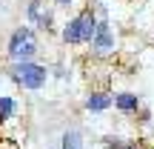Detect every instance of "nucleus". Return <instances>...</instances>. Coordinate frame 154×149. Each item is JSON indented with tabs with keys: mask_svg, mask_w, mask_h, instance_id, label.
<instances>
[{
	"mask_svg": "<svg viewBox=\"0 0 154 149\" xmlns=\"http://www.w3.org/2000/svg\"><path fill=\"white\" fill-rule=\"evenodd\" d=\"M60 149H83V132L80 129H66L60 141Z\"/></svg>",
	"mask_w": 154,
	"mask_h": 149,
	"instance_id": "obj_7",
	"label": "nucleus"
},
{
	"mask_svg": "<svg viewBox=\"0 0 154 149\" xmlns=\"http://www.w3.org/2000/svg\"><path fill=\"white\" fill-rule=\"evenodd\" d=\"M14 115H17V100L9 98V95H0V123L14 118Z\"/></svg>",
	"mask_w": 154,
	"mask_h": 149,
	"instance_id": "obj_8",
	"label": "nucleus"
},
{
	"mask_svg": "<svg viewBox=\"0 0 154 149\" xmlns=\"http://www.w3.org/2000/svg\"><path fill=\"white\" fill-rule=\"evenodd\" d=\"M37 26L49 32V29L54 26V11H51V9H43V11H40V20H37Z\"/></svg>",
	"mask_w": 154,
	"mask_h": 149,
	"instance_id": "obj_10",
	"label": "nucleus"
},
{
	"mask_svg": "<svg viewBox=\"0 0 154 149\" xmlns=\"http://www.w3.org/2000/svg\"><path fill=\"white\" fill-rule=\"evenodd\" d=\"M63 43H69V46L83 43V11L74 15L72 20H66V26H63Z\"/></svg>",
	"mask_w": 154,
	"mask_h": 149,
	"instance_id": "obj_5",
	"label": "nucleus"
},
{
	"mask_svg": "<svg viewBox=\"0 0 154 149\" xmlns=\"http://www.w3.org/2000/svg\"><path fill=\"white\" fill-rule=\"evenodd\" d=\"M40 11H43V0H32V3H29V9H26V17H29V23H34V26H37V20H40Z\"/></svg>",
	"mask_w": 154,
	"mask_h": 149,
	"instance_id": "obj_9",
	"label": "nucleus"
},
{
	"mask_svg": "<svg viewBox=\"0 0 154 149\" xmlns=\"http://www.w3.org/2000/svg\"><path fill=\"white\" fill-rule=\"evenodd\" d=\"M6 52H9L11 63L14 60H32V57L37 55V32H34L32 26H17L14 32H11V37H9Z\"/></svg>",
	"mask_w": 154,
	"mask_h": 149,
	"instance_id": "obj_2",
	"label": "nucleus"
},
{
	"mask_svg": "<svg viewBox=\"0 0 154 149\" xmlns=\"http://www.w3.org/2000/svg\"><path fill=\"white\" fill-rule=\"evenodd\" d=\"M54 3H57V6H63V9H69V6H72L74 0H54Z\"/></svg>",
	"mask_w": 154,
	"mask_h": 149,
	"instance_id": "obj_11",
	"label": "nucleus"
},
{
	"mask_svg": "<svg viewBox=\"0 0 154 149\" xmlns=\"http://www.w3.org/2000/svg\"><path fill=\"white\" fill-rule=\"evenodd\" d=\"M11 80L17 86L29 89V92H37L49 80V69L43 63H37V60H14L11 63Z\"/></svg>",
	"mask_w": 154,
	"mask_h": 149,
	"instance_id": "obj_1",
	"label": "nucleus"
},
{
	"mask_svg": "<svg viewBox=\"0 0 154 149\" xmlns=\"http://www.w3.org/2000/svg\"><path fill=\"white\" fill-rule=\"evenodd\" d=\"M114 46H117V37H114V32H111L109 17H100L94 40H91V49L97 52V55H109V52H114Z\"/></svg>",
	"mask_w": 154,
	"mask_h": 149,
	"instance_id": "obj_3",
	"label": "nucleus"
},
{
	"mask_svg": "<svg viewBox=\"0 0 154 149\" xmlns=\"http://www.w3.org/2000/svg\"><path fill=\"white\" fill-rule=\"evenodd\" d=\"M111 106H114V95H111L109 89L88 92V98H86V112H91V115H100V112L111 109Z\"/></svg>",
	"mask_w": 154,
	"mask_h": 149,
	"instance_id": "obj_4",
	"label": "nucleus"
},
{
	"mask_svg": "<svg viewBox=\"0 0 154 149\" xmlns=\"http://www.w3.org/2000/svg\"><path fill=\"white\" fill-rule=\"evenodd\" d=\"M123 149H140V144H134V141H128V144H123Z\"/></svg>",
	"mask_w": 154,
	"mask_h": 149,
	"instance_id": "obj_12",
	"label": "nucleus"
},
{
	"mask_svg": "<svg viewBox=\"0 0 154 149\" xmlns=\"http://www.w3.org/2000/svg\"><path fill=\"white\" fill-rule=\"evenodd\" d=\"M114 109L123 115H134L140 112V98L134 92H114Z\"/></svg>",
	"mask_w": 154,
	"mask_h": 149,
	"instance_id": "obj_6",
	"label": "nucleus"
}]
</instances>
